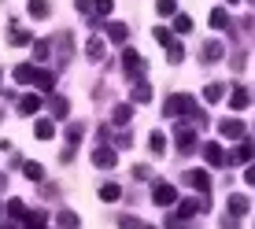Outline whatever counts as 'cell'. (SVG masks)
Masks as SVG:
<instances>
[{
	"instance_id": "6da1fadb",
	"label": "cell",
	"mask_w": 255,
	"mask_h": 229,
	"mask_svg": "<svg viewBox=\"0 0 255 229\" xmlns=\"http://www.w3.org/2000/svg\"><path fill=\"white\" fill-rule=\"evenodd\" d=\"M163 114H166V118H192L196 126H204V122H207V114L200 111V104L192 100L189 93H174L170 100L163 104Z\"/></svg>"
},
{
	"instance_id": "7a4b0ae2",
	"label": "cell",
	"mask_w": 255,
	"mask_h": 229,
	"mask_svg": "<svg viewBox=\"0 0 255 229\" xmlns=\"http://www.w3.org/2000/svg\"><path fill=\"white\" fill-rule=\"evenodd\" d=\"M174 140H178V152H185V155H192L200 148V137H196L192 126H178V129H174Z\"/></svg>"
},
{
	"instance_id": "3957f363",
	"label": "cell",
	"mask_w": 255,
	"mask_h": 229,
	"mask_svg": "<svg viewBox=\"0 0 255 229\" xmlns=\"http://www.w3.org/2000/svg\"><path fill=\"white\" fill-rule=\"evenodd\" d=\"M152 200L159 207H170V204H178V189H174L170 181H155L152 185Z\"/></svg>"
},
{
	"instance_id": "277c9868",
	"label": "cell",
	"mask_w": 255,
	"mask_h": 229,
	"mask_svg": "<svg viewBox=\"0 0 255 229\" xmlns=\"http://www.w3.org/2000/svg\"><path fill=\"white\" fill-rule=\"evenodd\" d=\"M122 70H126L129 78H140V74H144V59H140L137 48H122Z\"/></svg>"
},
{
	"instance_id": "5b68a950",
	"label": "cell",
	"mask_w": 255,
	"mask_h": 229,
	"mask_svg": "<svg viewBox=\"0 0 255 229\" xmlns=\"http://www.w3.org/2000/svg\"><path fill=\"white\" fill-rule=\"evenodd\" d=\"M52 48L59 52V67H67V59L74 56V37H70V33H59V37L52 41Z\"/></svg>"
},
{
	"instance_id": "8992f818",
	"label": "cell",
	"mask_w": 255,
	"mask_h": 229,
	"mask_svg": "<svg viewBox=\"0 0 255 229\" xmlns=\"http://www.w3.org/2000/svg\"><path fill=\"white\" fill-rule=\"evenodd\" d=\"M226 56V45H222V41H207V45H204V52H200V59H204V63H218V59H222Z\"/></svg>"
},
{
	"instance_id": "52a82bcc",
	"label": "cell",
	"mask_w": 255,
	"mask_h": 229,
	"mask_svg": "<svg viewBox=\"0 0 255 229\" xmlns=\"http://www.w3.org/2000/svg\"><path fill=\"white\" fill-rule=\"evenodd\" d=\"M93 163H96V166H104V170H108V166H115V148L96 144V148H93Z\"/></svg>"
},
{
	"instance_id": "ba28073f",
	"label": "cell",
	"mask_w": 255,
	"mask_h": 229,
	"mask_svg": "<svg viewBox=\"0 0 255 229\" xmlns=\"http://www.w3.org/2000/svg\"><path fill=\"white\" fill-rule=\"evenodd\" d=\"M185 181H189L196 192H211V174H207V170H189Z\"/></svg>"
},
{
	"instance_id": "9c48e42d",
	"label": "cell",
	"mask_w": 255,
	"mask_h": 229,
	"mask_svg": "<svg viewBox=\"0 0 255 229\" xmlns=\"http://www.w3.org/2000/svg\"><path fill=\"white\" fill-rule=\"evenodd\" d=\"M218 133L230 137V140H237V137H244V122H241V118H226V122H218Z\"/></svg>"
},
{
	"instance_id": "30bf717a",
	"label": "cell",
	"mask_w": 255,
	"mask_h": 229,
	"mask_svg": "<svg viewBox=\"0 0 255 229\" xmlns=\"http://www.w3.org/2000/svg\"><path fill=\"white\" fill-rule=\"evenodd\" d=\"M230 104H233V111H244V108H252V89L237 85V89L230 93Z\"/></svg>"
},
{
	"instance_id": "8fae6325",
	"label": "cell",
	"mask_w": 255,
	"mask_h": 229,
	"mask_svg": "<svg viewBox=\"0 0 255 229\" xmlns=\"http://www.w3.org/2000/svg\"><path fill=\"white\" fill-rule=\"evenodd\" d=\"M7 26H11V30H7V45H30V41H33V37H30V30H22V26L15 22V19L7 22Z\"/></svg>"
},
{
	"instance_id": "7c38bea8",
	"label": "cell",
	"mask_w": 255,
	"mask_h": 229,
	"mask_svg": "<svg viewBox=\"0 0 255 229\" xmlns=\"http://www.w3.org/2000/svg\"><path fill=\"white\" fill-rule=\"evenodd\" d=\"M33 85H37V93H48V96H52L56 74H52V70H41V67H37V74H33Z\"/></svg>"
},
{
	"instance_id": "4fadbf2b",
	"label": "cell",
	"mask_w": 255,
	"mask_h": 229,
	"mask_svg": "<svg viewBox=\"0 0 255 229\" xmlns=\"http://www.w3.org/2000/svg\"><path fill=\"white\" fill-rule=\"evenodd\" d=\"M196 211H207V200H181L178 204V218H192Z\"/></svg>"
},
{
	"instance_id": "5bb4252c",
	"label": "cell",
	"mask_w": 255,
	"mask_h": 229,
	"mask_svg": "<svg viewBox=\"0 0 255 229\" xmlns=\"http://www.w3.org/2000/svg\"><path fill=\"white\" fill-rule=\"evenodd\" d=\"M108 26V37L115 41V45H126V37H129V26L126 22H104Z\"/></svg>"
},
{
	"instance_id": "9a60e30c",
	"label": "cell",
	"mask_w": 255,
	"mask_h": 229,
	"mask_svg": "<svg viewBox=\"0 0 255 229\" xmlns=\"http://www.w3.org/2000/svg\"><path fill=\"white\" fill-rule=\"evenodd\" d=\"M48 111L52 114H56V118H70V100H67V96H48Z\"/></svg>"
},
{
	"instance_id": "2e32d148",
	"label": "cell",
	"mask_w": 255,
	"mask_h": 229,
	"mask_svg": "<svg viewBox=\"0 0 255 229\" xmlns=\"http://www.w3.org/2000/svg\"><path fill=\"white\" fill-rule=\"evenodd\" d=\"M104 52H108V45H104V41L93 33V37H89V45H85V56H89L93 63H100V59H104Z\"/></svg>"
},
{
	"instance_id": "e0dca14e",
	"label": "cell",
	"mask_w": 255,
	"mask_h": 229,
	"mask_svg": "<svg viewBox=\"0 0 255 229\" xmlns=\"http://www.w3.org/2000/svg\"><path fill=\"white\" fill-rule=\"evenodd\" d=\"M45 222H48V215H45V211H26L22 229H45Z\"/></svg>"
},
{
	"instance_id": "ac0fdd59",
	"label": "cell",
	"mask_w": 255,
	"mask_h": 229,
	"mask_svg": "<svg viewBox=\"0 0 255 229\" xmlns=\"http://www.w3.org/2000/svg\"><path fill=\"white\" fill-rule=\"evenodd\" d=\"M33 137H37V140H52V137H56V126H52V118L33 122Z\"/></svg>"
},
{
	"instance_id": "d6986e66",
	"label": "cell",
	"mask_w": 255,
	"mask_h": 229,
	"mask_svg": "<svg viewBox=\"0 0 255 229\" xmlns=\"http://www.w3.org/2000/svg\"><path fill=\"white\" fill-rule=\"evenodd\" d=\"M33 74H37L33 63H19V67H15V82H19V85H33Z\"/></svg>"
},
{
	"instance_id": "ffe728a7",
	"label": "cell",
	"mask_w": 255,
	"mask_h": 229,
	"mask_svg": "<svg viewBox=\"0 0 255 229\" xmlns=\"http://www.w3.org/2000/svg\"><path fill=\"white\" fill-rule=\"evenodd\" d=\"M148 100H152V85L144 78H137L133 82V104H148Z\"/></svg>"
},
{
	"instance_id": "44dd1931",
	"label": "cell",
	"mask_w": 255,
	"mask_h": 229,
	"mask_svg": "<svg viewBox=\"0 0 255 229\" xmlns=\"http://www.w3.org/2000/svg\"><path fill=\"white\" fill-rule=\"evenodd\" d=\"M204 159L211 166H222L226 163V152H222V144H204Z\"/></svg>"
},
{
	"instance_id": "7402d4cb",
	"label": "cell",
	"mask_w": 255,
	"mask_h": 229,
	"mask_svg": "<svg viewBox=\"0 0 255 229\" xmlns=\"http://www.w3.org/2000/svg\"><path fill=\"white\" fill-rule=\"evenodd\" d=\"M248 211H252V200H248V196H230V215H233V218L248 215Z\"/></svg>"
},
{
	"instance_id": "603a6c76",
	"label": "cell",
	"mask_w": 255,
	"mask_h": 229,
	"mask_svg": "<svg viewBox=\"0 0 255 229\" xmlns=\"http://www.w3.org/2000/svg\"><path fill=\"white\" fill-rule=\"evenodd\" d=\"M22 174H26L30 181H45V166L33 163V159H22Z\"/></svg>"
},
{
	"instance_id": "cb8c5ba5",
	"label": "cell",
	"mask_w": 255,
	"mask_h": 229,
	"mask_svg": "<svg viewBox=\"0 0 255 229\" xmlns=\"http://www.w3.org/2000/svg\"><path fill=\"white\" fill-rule=\"evenodd\" d=\"M41 111V96H22V100H19V114H37Z\"/></svg>"
},
{
	"instance_id": "d4e9b609",
	"label": "cell",
	"mask_w": 255,
	"mask_h": 229,
	"mask_svg": "<svg viewBox=\"0 0 255 229\" xmlns=\"http://www.w3.org/2000/svg\"><path fill=\"white\" fill-rule=\"evenodd\" d=\"M30 48H33V59H37V63H45L52 56V41H30Z\"/></svg>"
},
{
	"instance_id": "484cf974",
	"label": "cell",
	"mask_w": 255,
	"mask_h": 229,
	"mask_svg": "<svg viewBox=\"0 0 255 229\" xmlns=\"http://www.w3.org/2000/svg\"><path fill=\"white\" fill-rule=\"evenodd\" d=\"M222 96H226V85H222V82H211L207 89H204V100H207V104H218Z\"/></svg>"
},
{
	"instance_id": "4316f807",
	"label": "cell",
	"mask_w": 255,
	"mask_h": 229,
	"mask_svg": "<svg viewBox=\"0 0 255 229\" xmlns=\"http://www.w3.org/2000/svg\"><path fill=\"white\" fill-rule=\"evenodd\" d=\"M148 148H152V155H166V137L159 129H152V137H148Z\"/></svg>"
},
{
	"instance_id": "83f0119b",
	"label": "cell",
	"mask_w": 255,
	"mask_h": 229,
	"mask_svg": "<svg viewBox=\"0 0 255 229\" xmlns=\"http://www.w3.org/2000/svg\"><path fill=\"white\" fill-rule=\"evenodd\" d=\"M211 30H230V15L222 11V7H215V11H211Z\"/></svg>"
},
{
	"instance_id": "f1b7e54d",
	"label": "cell",
	"mask_w": 255,
	"mask_h": 229,
	"mask_svg": "<svg viewBox=\"0 0 255 229\" xmlns=\"http://www.w3.org/2000/svg\"><path fill=\"white\" fill-rule=\"evenodd\" d=\"M111 114H115V126H126V122L133 118V108H129V104H115V111H111Z\"/></svg>"
},
{
	"instance_id": "f546056e",
	"label": "cell",
	"mask_w": 255,
	"mask_h": 229,
	"mask_svg": "<svg viewBox=\"0 0 255 229\" xmlns=\"http://www.w3.org/2000/svg\"><path fill=\"white\" fill-rule=\"evenodd\" d=\"M56 222H59V229H78V226H82L74 211H59V215H56Z\"/></svg>"
},
{
	"instance_id": "4dcf8cb0",
	"label": "cell",
	"mask_w": 255,
	"mask_h": 229,
	"mask_svg": "<svg viewBox=\"0 0 255 229\" xmlns=\"http://www.w3.org/2000/svg\"><path fill=\"white\" fill-rule=\"evenodd\" d=\"M48 11H52L48 0H30V15L33 19H48Z\"/></svg>"
},
{
	"instance_id": "1f68e13d",
	"label": "cell",
	"mask_w": 255,
	"mask_h": 229,
	"mask_svg": "<svg viewBox=\"0 0 255 229\" xmlns=\"http://www.w3.org/2000/svg\"><path fill=\"white\" fill-rule=\"evenodd\" d=\"M7 218H15V222L26 218V204H22V200H7Z\"/></svg>"
},
{
	"instance_id": "d6a6232c",
	"label": "cell",
	"mask_w": 255,
	"mask_h": 229,
	"mask_svg": "<svg viewBox=\"0 0 255 229\" xmlns=\"http://www.w3.org/2000/svg\"><path fill=\"white\" fill-rule=\"evenodd\" d=\"M233 159H237V163H252V137H244V140H241V148H237Z\"/></svg>"
},
{
	"instance_id": "836d02e7",
	"label": "cell",
	"mask_w": 255,
	"mask_h": 229,
	"mask_svg": "<svg viewBox=\"0 0 255 229\" xmlns=\"http://www.w3.org/2000/svg\"><path fill=\"white\" fill-rule=\"evenodd\" d=\"M155 11H159L163 19L166 15H178V0H155Z\"/></svg>"
},
{
	"instance_id": "e575fe53",
	"label": "cell",
	"mask_w": 255,
	"mask_h": 229,
	"mask_svg": "<svg viewBox=\"0 0 255 229\" xmlns=\"http://www.w3.org/2000/svg\"><path fill=\"white\" fill-rule=\"evenodd\" d=\"M166 59H170V63H181V59H185V48H181L178 41H170V45H166Z\"/></svg>"
},
{
	"instance_id": "d590c367",
	"label": "cell",
	"mask_w": 255,
	"mask_h": 229,
	"mask_svg": "<svg viewBox=\"0 0 255 229\" xmlns=\"http://www.w3.org/2000/svg\"><path fill=\"white\" fill-rule=\"evenodd\" d=\"M82 133H85L82 122H70V126H67V144H78V140H82Z\"/></svg>"
},
{
	"instance_id": "8d00e7d4",
	"label": "cell",
	"mask_w": 255,
	"mask_h": 229,
	"mask_svg": "<svg viewBox=\"0 0 255 229\" xmlns=\"http://www.w3.org/2000/svg\"><path fill=\"white\" fill-rule=\"evenodd\" d=\"M119 196H122L119 185H111V181H108V185H100V200H108V204H111V200H119Z\"/></svg>"
},
{
	"instance_id": "74e56055",
	"label": "cell",
	"mask_w": 255,
	"mask_h": 229,
	"mask_svg": "<svg viewBox=\"0 0 255 229\" xmlns=\"http://www.w3.org/2000/svg\"><path fill=\"white\" fill-rule=\"evenodd\" d=\"M174 30L178 33H192V19L189 15H174Z\"/></svg>"
},
{
	"instance_id": "f35d334b",
	"label": "cell",
	"mask_w": 255,
	"mask_h": 229,
	"mask_svg": "<svg viewBox=\"0 0 255 229\" xmlns=\"http://www.w3.org/2000/svg\"><path fill=\"white\" fill-rule=\"evenodd\" d=\"M93 11L96 15H111L115 11V0H93Z\"/></svg>"
},
{
	"instance_id": "ab89813d",
	"label": "cell",
	"mask_w": 255,
	"mask_h": 229,
	"mask_svg": "<svg viewBox=\"0 0 255 229\" xmlns=\"http://www.w3.org/2000/svg\"><path fill=\"white\" fill-rule=\"evenodd\" d=\"M152 37H155V45H170V30H166V26H155V30H152Z\"/></svg>"
},
{
	"instance_id": "60d3db41",
	"label": "cell",
	"mask_w": 255,
	"mask_h": 229,
	"mask_svg": "<svg viewBox=\"0 0 255 229\" xmlns=\"http://www.w3.org/2000/svg\"><path fill=\"white\" fill-rule=\"evenodd\" d=\"M129 144H133V133H119V137H115V148H119V152H126Z\"/></svg>"
},
{
	"instance_id": "b9f144b4",
	"label": "cell",
	"mask_w": 255,
	"mask_h": 229,
	"mask_svg": "<svg viewBox=\"0 0 255 229\" xmlns=\"http://www.w3.org/2000/svg\"><path fill=\"white\" fill-rule=\"evenodd\" d=\"M119 229H140V222H137L133 215H122V218H119Z\"/></svg>"
},
{
	"instance_id": "7bdbcfd3",
	"label": "cell",
	"mask_w": 255,
	"mask_h": 229,
	"mask_svg": "<svg viewBox=\"0 0 255 229\" xmlns=\"http://www.w3.org/2000/svg\"><path fill=\"white\" fill-rule=\"evenodd\" d=\"M133 178H137V181H148V178H152V166H144V163L133 166Z\"/></svg>"
},
{
	"instance_id": "ee69618b",
	"label": "cell",
	"mask_w": 255,
	"mask_h": 229,
	"mask_svg": "<svg viewBox=\"0 0 255 229\" xmlns=\"http://www.w3.org/2000/svg\"><path fill=\"white\" fill-rule=\"evenodd\" d=\"M74 152H78V144H67L63 152H59V163H70V159H74Z\"/></svg>"
},
{
	"instance_id": "f6af8a7d",
	"label": "cell",
	"mask_w": 255,
	"mask_h": 229,
	"mask_svg": "<svg viewBox=\"0 0 255 229\" xmlns=\"http://www.w3.org/2000/svg\"><path fill=\"white\" fill-rule=\"evenodd\" d=\"M78 11H82V15H89V11H93V0H78Z\"/></svg>"
},
{
	"instance_id": "bcb514c9",
	"label": "cell",
	"mask_w": 255,
	"mask_h": 229,
	"mask_svg": "<svg viewBox=\"0 0 255 229\" xmlns=\"http://www.w3.org/2000/svg\"><path fill=\"white\" fill-rule=\"evenodd\" d=\"M222 229H237V218L230 215V218H222Z\"/></svg>"
},
{
	"instance_id": "7dc6e473",
	"label": "cell",
	"mask_w": 255,
	"mask_h": 229,
	"mask_svg": "<svg viewBox=\"0 0 255 229\" xmlns=\"http://www.w3.org/2000/svg\"><path fill=\"white\" fill-rule=\"evenodd\" d=\"M140 229H155V226H140Z\"/></svg>"
},
{
	"instance_id": "c3c4849f",
	"label": "cell",
	"mask_w": 255,
	"mask_h": 229,
	"mask_svg": "<svg viewBox=\"0 0 255 229\" xmlns=\"http://www.w3.org/2000/svg\"><path fill=\"white\" fill-rule=\"evenodd\" d=\"M0 215H4V204H0Z\"/></svg>"
},
{
	"instance_id": "681fc988",
	"label": "cell",
	"mask_w": 255,
	"mask_h": 229,
	"mask_svg": "<svg viewBox=\"0 0 255 229\" xmlns=\"http://www.w3.org/2000/svg\"><path fill=\"white\" fill-rule=\"evenodd\" d=\"M0 78H4V70H0Z\"/></svg>"
},
{
	"instance_id": "f907efd6",
	"label": "cell",
	"mask_w": 255,
	"mask_h": 229,
	"mask_svg": "<svg viewBox=\"0 0 255 229\" xmlns=\"http://www.w3.org/2000/svg\"><path fill=\"white\" fill-rule=\"evenodd\" d=\"M0 4H4V0H0Z\"/></svg>"
}]
</instances>
